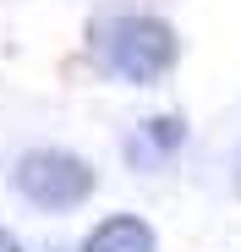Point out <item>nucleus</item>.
I'll return each instance as SVG.
<instances>
[{
  "label": "nucleus",
  "mask_w": 241,
  "mask_h": 252,
  "mask_svg": "<svg viewBox=\"0 0 241 252\" xmlns=\"http://www.w3.org/2000/svg\"><path fill=\"white\" fill-rule=\"evenodd\" d=\"M93 61L132 82V88H153L159 77H170L176 61H181V38L165 17H148V11H132V17H110L99 33H93Z\"/></svg>",
  "instance_id": "obj_1"
},
{
  "label": "nucleus",
  "mask_w": 241,
  "mask_h": 252,
  "mask_svg": "<svg viewBox=\"0 0 241 252\" xmlns=\"http://www.w3.org/2000/svg\"><path fill=\"white\" fill-rule=\"evenodd\" d=\"M11 187L33 203V208H50V214H66V208H83L99 187V170L71 154V148H28L11 170Z\"/></svg>",
  "instance_id": "obj_2"
},
{
  "label": "nucleus",
  "mask_w": 241,
  "mask_h": 252,
  "mask_svg": "<svg viewBox=\"0 0 241 252\" xmlns=\"http://www.w3.org/2000/svg\"><path fill=\"white\" fill-rule=\"evenodd\" d=\"M186 148V121L181 115H148L137 132L126 137V164L132 170H159Z\"/></svg>",
  "instance_id": "obj_3"
},
{
  "label": "nucleus",
  "mask_w": 241,
  "mask_h": 252,
  "mask_svg": "<svg viewBox=\"0 0 241 252\" xmlns=\"http://www.w3.org/2000/svg\"><path fill=\"white\" fill-rule=\"evenodd\" d=\"M83 252H159V236L137 214H110L83 236Z\"/></svg>",
  "instance_id": "obj_4"
},
{
  "label": "nucleus",
  "mask_w": 241,
  "mask_h": 252,
  "mask_svg": "<svg viewBox=\"0 0 241 252\" xmlns=\"http://www.w3.org/2000/svg\"><path fill=\"white\" fill-rule=\"evenodd\" d=\"M0 252H22V241H17L11 230H0Z\"/></svg>",
  "instance_id": "obj_5"
}]
</instances>
